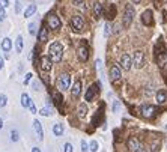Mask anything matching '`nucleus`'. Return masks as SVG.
Wrapping results in <instances>:
<instances>
[{"mask_svg": "<svg viewBox=\"0 0 167 152\" xmlns=\"http://www.w3.org/2000/svg\"><path fill=\"white\" fill-rule=\"evenodd\" d=\"M32 113H36V106H35V103H33V101L30 99V103H29V107H27Z\"/></svg>", "mask_w": 167, "mask_h": 152, "instance_id": "nucleus-39", "label": "nucleus"}, {"mask_svg": "<svg viewBox=\"0 0 167 152\" xmlns=\"http://www.w3.org/2000/svg\"><path fill=\"white\" fill-rule=\"evenodd\" d=\"M71 27L74 32H81L84 29V20L81 15H74L71 18Z\"/></svg>", "mask_w": 167, "mask_h": 152, "instance_id": "nucleus-4", "label": "nucleus"}, {"mask_svg": "<svg viewBox=\"0 0 167 152\" xmlns=\"http://www.w3.org/2000/svg\"><path fill=\"white\" fill-rule=\"evenodd\" d=\"M77 111H79V116H80V118H84L86 113H87V106H86L84 103H81V104L79 106V108H77Z\"/></svg>", "mask_w": 167, "mask_h": 152, "instance_id": "nucleus-27", "label": "nucleus"}, {"mask_svg": "<svg viewBox=\"0 0 167 152\" xmlns=\"http://www.w3.org/2000/svg\"><path fill=\"white\" fill-rule=\"evenodd\" d=\"M137 152H146V151H145V149H142V148H140V149H138Z\"/></svg>", "mask_w": 167, "mask_h": 152, "instance_id": "nucleus-50", "label": "nucleus"}, {"mask_svg": "<svg viewBox=\"0 0 167 152\" xmlns=\"http://www.w3.org/2000/svg\"><path fill=\"white\" fill-rule=\"evenodd\" d=\"M77 57L80 62H87L89 59V47L86 45V42H81L77 48Z\"/></svg>", "mask_w": 167, "mask_h": 152, "instance_id": "nucleus-5", "label": "nucleus"}, {"mask_svg": "<svg viewBox=\"0 0 167 152\" xmlns=\"http://www.w3.org/2000/svg\"><path fill=\"white\" fill-rule=\"evenodd\" d=\"M2 128H3V119L0 118V130H2Z\"/></svg>", "mask_w": 167, "mask_h": 152, "instance_id": "nucleus-48", "label": "nucleus"}, {"mask_svg": "<svg viewBox=\"0 0 167 152\" xmlns=\"http://www.w3.org/2000/svg\"><path fill=\"white\" fill-rule=\"evenodd\" d=\"M11 48H12V41H11V38H3V41H2V50H3L5 53H9Z\"/></svg>", "mask_w": 167, "mask_h": 152, "instance_id": "nucleus-22", "label": "nucleus"}, {"mask_svg": "<svg viewBox=\"0 0 167 152\" xmlns=\"http://www.w3.org/2000/svg\"><path fill=\"white\" fill-rule=\"evenodd\" d=\"M51 68H53V62L48 56H42L41 57V71L42 72H50Z\"/></svg>", "mask_w": 167, "mask_h": 152, "instance_id": "nucleus-13", "label": "nucleus"}, {"mask_svg": "<svg viewBox=\"0 0 167 152\" xmlns=\"http://www.w3.org/2000/svg\"><path fill=\"white\" fill-rule=\"evenodd\" d=\"M126 149L130 151V152H137L140 149V142H138V138L137 137H130L126 140Z\"/></svg>", "mask_w": 167, "mask_h": 152, "instance_id": "nucleus-9", "label": "nucleus"}, {"mask_svg": "<svg viewBox=\"0 0 167 152\" xmlns=\"http://www.w3.org/2000/svg\"><path fill=\"white\" fill-rule=\"evenodd\" d=\"M63 152H72V145L71 143H65L63 145Z\"/></svg>", "mask_w": 167, "mask_h": 152, "instance_id": "nucleus-38", "label": "nucleus"}, {"mask_svg": "<svg viewBox=\"0 0 167 152\" xmlns=\"http://www.w3.org/2000/svg\"><path fill=\"white\" fill-rule=\"evenodd\" d=\"M81 87H83L81 80H80V78L75 80V83H74V86H72V89H71V93H72L74 98H79V96H80V93H81Z\"/></svg>", "mask_w": 167, "mask_h": 152, "instance_id": "nucleus-15", "label": "nucleus"}, {"mask_svg": "<svg viewBox=\"0 0 167 152\" xmlns=\"http://www.w3.org/2000/svg\"><path fill=\"white\" fill-rule=\"evenodd\" d=\"M153 53H155V56L166 53V44L163 42V39H160V41L155 44V47H153Z\"/></svg>", "mask_w": 167, "mask_h": 152, "instance_id": "nucleus-19", "label": "nucleus"}, {"mask_svg": "<svg viewBox=\"0 0 167 152\" xmlns=\"http://www.w3.org/2000/svg\"><path fill=\"white\" fill-rule=\"evenodd\" d=\"M23 47H24L23 36L18 35V36H17V39H15V50H17V53H21V51H23Z\"/></svg>", "mask_w": 167, "mask_h": 152, "instance_id": "nucleus-24", "label": "nucleus"}, {"mask_svg": "<svg viewBox=\"0 0 167 152\" xmlns=\"http://www.w3.org/2000/svg\"><path fill=\"white\" fill-rule=\"evenodd\" d=\"M121 108V103H119V101H114V103H113V111H118Z\"/></svg>", "mask_w": 167, "mask_h": 152, "instance_id": "nucleus-42", "label": "nucleus"}, {"mask_svg": "<svg viewBox=\"0 0 167 152\" xmlns=\"http://www.w3.org/2000/svg\"><path fill=\"white\" fill-rule=\"evenodd\" d=\"M6 20V9L0 8V21H5Z\"/></svg>", "mask_w": 167, "mask_h": 152, "instance_id": "nucleus-36", "label": "nucleus"}, {"mask_svg": "<svg viewBox=\"0 0 167 152\" xmlns=\"http://www.w3.org/2000/svg\"><path fill=\"white\" fill-rule=\"evenodd\" d=\"M63 56V47L60 42H53L50 45V59L51 62H60Z\"/></svg>", "mask_w": 167, "mask_h": 152, "instance_id": "nucleus-1", "label": "nucleus"}, {"mask_svg": "<svg viewBox=\"0 0 167 152\" xmlns=\"http://www.w3.org/2000/svg\"><path fill=\"white\" fill-rule=\"evenodd\" d=\"M8 104V96L5 93H0V108H3Z\"/></svg>", "mask_w": 167, "mask_h": 152, "instance_id": "nucleus-31", "label": "nucleus"}, {"mask_svg": "<svg viewBox=\"0 0 167 152\" xmlns=\"http://www.w3.org/2000/svg\"><path fill=\"white\" fill-rule=\"evenodd\" d=\"M133 66H136L137 69L143 68L145 66V53L143 51H136L134 56H133Z\"/></svg>", "mask_w": 167, "mask_h": 152, "instance_id": "nucleus-6", "label": "nucleus"}, {"mask_svg": "<svg viewBox=\"0 0 167 152\" xmlns=\"http://www.w3.org/2000/svg\"><path fill=\"white\" fill-rule=\"evenodd\" d=\"M72 3H74L75 6H80V5H81V0H72Z\"/></svg>", "mask_w": 167, "mask_h": 152, "instance_id": "nucleus-44", "label": "nucleus"}, {"mask_svg": "<svg viewBox=\"0 0 167 152\" xmlns=\"http://www.w3.org/2000/svg\"><path fill=\"white\" fill-rule=\"evenodd\" d=\"M110 32V24H106V35H108Z\"/></svg>", "mask_w": 167, "mask_h": 152, "instance_id": "nucleus-45", "label": "nucleus"}, {"mask_svg": "<svg viewBox=\"0 0 167 152\" xmlns=\"http://www.w3.org/2000/svg\"><path fill=\"white\" fill-rule=\"evenodd\" d=\"M53 96H54V101H56V104H57V106H59V107L62 108V106H63V98H62V95H60L59 92H54V95H53Z\"/></svg>", "mask_w": 167, "mask_h": 152, "instance_id": "nucleus-30", "label": "nucleus"}, {"mask_svg": "<svg viewBox=\"0 0 167 152\" xmlns=\"http://www.w3.org/2000/svg\"><path fill=\"white\" fill-rule=\"evenodd\" d=\"M38 24L35 23V21H32L30 24H29V35L30 36H35V35H38Z\"/></svg>", "mask_w": 167, "mask_h": 152, "instance_id": "nucleus-28", "label": "nucleus"}, {"mask_svg": "<svg viewBox=\"0 0 167 152\" xmlns=\"http://www.w3.org/2000/svg\"><path fill=\"white\" fill-rule=\"evenodd\" d=\"M134 15H136L134 6H133V5H126V6H125V9H123V18H122L123 27H128V26H130V24L133 23Z\"/></svg>", "mask_w": 167, "mask_h": 152, "instance_id": "nucleus-2", "label": "nucleus"}, {"mask_svg": "<svg viewBox=\"0 0 167 152\" xmlns=\"http://www.w3.org/2000/svg\"><path fill=\"white\" fill-rule=\"evenodd\" d=\"M157 103L158 104H166L167 103V92L164 89H160L157 92Z\"/></svg>", "mask_w": 167, "mask_h": 152, "instance_id": "nucleus-20", "label": "nucleus"}, {"mask_svg": "<svg viewBox=\"0 0 167 152\" xmlns=\"http://www.w3.org/2000/svg\"><path fill=\"white\" fill-rule=\"evenodd\" d=\"M131 2H133V3H140L142 0H131Z\"/></svg>", "mask_w": 167, "mask_h": 152, "instance_id": "nucleus-49", "label": "nucleus"}, {"mask_svg": "<svg viewBox=\"0 0 167 152\" xmlns=\"http://www.w3.org/2000/svg\"><path fill=\"white\" fill-rule=\"evenodd\" d=\"M32 72H29V74H26V78H24V84H29L30 83V80H32Z\"/></svg>", "mask_w": 167, "mask_h": 152, "instance_id": "nucleus-40", "label": "nucleus"}, {"mask_svg": "<svg viewBox=\"0 0 167 152\" xmlns=\"http://www.w3.org/2000/svg\"><path fill=\"white\" fill-rule=\"evenodd\" d=\"M155 60H157V65H158L160 68H164V66L167 65V54H166V53L158 54V56H155Z\"/></svg>", "mask_w": 167, "mask_h": 152, "instance_id": "nucleus-21", "label": "nucleus"}, {"mask_svg": "<svg viewBox=\"0 0 167 152\" xmlns=\"http://www.w3.org/2000/svg\"><path fill=\"white\" fill-rule=\"evenodd\" d=\"M8 6H9V0H0V8L6 9Z\"/></svg>", "mask_w": 167, "mask_h": 152, "instance_id": "nucleus-41", "label": "nucleus"}, {"mask_svg": "<svg viewBox=\"0 0 167 152\" xmlns=\"http://www.w3.org/2000/svg\"><path fill=\"white\" fill-rule=\"evenodd\" d=\"M32 152H41V149H39V148H33Z\"/></svg>", "mask_w": 167, "mask_h": 152, "instance_id": "nucleus-47", "label": "nucleus"}, {"mask_svg": "<svg viewBox=\"0 0 167 152\" xmlns=\"http://www.w3.org/2000/svg\"><path fill=\"white\" fill-rule=\"evenodd\" d=\"M3 65H5V62H3L2 57H0V69H3Z\"/></svg>", "mask_w": 167, "mask_h": 152, "instance_id": "nucleus-46", "label": "nucleus"}, {"mask_svg": "<svg viewBox=\"0 0 167 152\" xmlns=\"http://www.w3.org/2000/svg\"><path fill=\"white\" fill-rule=\"evenodd\" d=\"M96 91H98V89H95L93 86H91V87L87 89V92H86V96H84L87 103H91V101L95 98V93H96Z\"/></svg>", "mask_w": 167, "mask_h": 152, "instance_id": "nucleus-23", "label": "nucleus"}, {"mask_svg": "<svg viewBox=\"0 0 167 152\" xmlns=\"http://www.w3.org/2000/svg\"><path fill=\"white\" fill-rule=\"evenodd\" d=\"M102 14H104V17H106L107 20H113L114 17H116V6H114L113 3H108L107 6H104Z\"/></svg>", "mask_w": 167, "mask_h": 152, "instance_id": "nucleus-10", "label": "nucleus"}, {"mask_svg": "<svg viewBox=\"0 0 167 152\" xmlns=\"http://www.w3.org/2000/svg\"><path fill=\"white\" fill-rule=\"evenodd\" d=\"M29 103H30V96L27 93H23L21 95V106L23 107H29Z\"/></svg>", "mask_w": 167, "mask_h": 152, "instance_id": "nucleus-29", "label": "nucleus"}, {"mask_svg": "<svg viewBox=\"0 0 167 152\" xmlns=\"http://www.w3.org/2000/svg\"><path fill=\"white\" fill-rule=\"evenodd\" d=\"M23 9V6H21V2L20 0H17L15 2V14H20V11Z\"/></svg>", "mask_w": 167, "mask_h": 152, "instance_id": "nucleus-37", "label": "nucleus"}, {"mask_svg": "<svg viewBox=\"0 0 167 152\" xmlns=\"http://www.w3.org/2000/svg\"><path fill=\"white\" fill-rule=\"evenodd\" d=\"M63 131H65V130H63V125H62V123H54V125H53V134H54L56 137L62 136Z\"/></svg>", "mask_w": 167, "mask_h": 152, "instance_id": "nucleus-26", "label": "nucleus"}, {"mask_svg": "<svg viewBox=\"0 0 167 152\" xmlns=\"http://www.w3.org/2000/svg\"><path fill=\"white\" fill-rule=\"evenodd\" d=\"M140 111H142V115L145 118H152L153 115H155L157 108L153 107V106H151V104H143L142 107H140Z\"/></svg>", "mask_w": 167, "mask_h": 152, "instance_id": "nucleus-12", "label": "nucleus"}, {"mask_svg": "<svg viewBox=\"0 0 167 152\" xmlns=\"http://www.w3.org/2000/svg\"><path fill=\"white\" fill-rule=\"evenodd\" d=\"M35 12H36V5L32 3V5L27 6V9L24 11V17H26V18H29V17H32V15L35 14Z\"/></svg>", "mask_w": 167, "mask_h": 152, "instance_id": "nucleus-25", "label": "nucleus"}, {"mask_svg": "<svg viewBox=\"0 0 167 152\" xmlns=\"http://www.w3.org/2000/svg\"><path fill=\"white\" fill-rule=\"evenodd\" d=\"M11 140H12V142H18V140H20V134H18L17 130H12V133H11Z\"/></svg>", "mask_w": 167, "mask_h": 152, "instance_id": "nucleus-33", "label": "nucleus"}, {"mask_svg": "<svg viewBox=\"0 0 167 152\" xmlns=\"http://www.w3.org/2000/svg\"><path fill=\"white\" fill-rule=\"evenodd\" d=\"M89 151H92V152L98 151V142L96 140H92L91 143H89Z\"/></svg>", "mask_w": 167, "mask_h": 152, "instance_id": "nucleus-34", "label": "nucleus"}, {"mask_svg": "<svg viewBox=\"0 0 167 152\" xmlns=\"http://www.w3.org/2000/svg\"><path fill=\"white\" fill-rule=\"evenodd\" d=\"M92 11H93V15H95V18H96V20H99V18L102 17V11H104V6H102L99 2H96V3H93V6H92Z\"/></svg>", "mask_w": 167, "mask_h": 152, "instance_id": "nucleus-16", "label": "nucleus"}, {"mask_svg": "<svg viewBox=\"0 0 167 152\" xmlns=\"http://www.w3.org/2000/svg\"><path fill=\"white\" fill-rule=\"evenodd\" d=\"M80 146H81V152H89V145H87L84 140L80 142Z\"/></svg>", "mask_w": 167, "mask_h": 152, "instance_id": "nucleus-35", "label": "nucleus"}, {"mask_svg": "<svg viewBox=\"0 0 167 152\" xmlns=\"http://www.w3.org/2000/svg\"><path fill=\"white\" fill-rule=\"evenodd\" d=\"M47 24H48V27L51 29V30H59L60 27H62V21H60V18L57 17V15H54V14H50L48 15V18H47Z\"/></svg>", "mask_w": 167, "mask_h": 152, "instance_id": "nucleus-3", "label": "nucleus"}, {"mask_svg": "<svg viewBox=\"0 0 167 152\" xmlns=\"http://www.w3.org/2000/svg\"><path fill=\"white\" fill-rule=\"evenodd\" d=\"M48 39V29H45V26H42L38 30V41L39 42H47Z\"/></svg>", "mask_w": 167, "mask_h": 152, "instance_id": "nucleus-17", "label": "nucleus"}, {"mask_svg": "<svg viewBox=\"0 0 167 152\" xmlns=\"http://www.w3.org/2000/svg\"><path fill=\"white\" fill-rule=\"evenodd\" d=\"M39 115H41V116H51V110H50V107H42V108L39 110Z\"/></svg>", "mask_w": 167, "mask_h": 152, "instance_id": "nucleus-32", "label": "nucleus"}, {"mask_svg": "<svg viewBox=\"0 0 167 152\" xmlns=\"http://www.w3.org/2000/svg\"><path fill=\"white\" fill-rule=\"evenodd\" d=\"M121 68L125 69V71H130L133 68V57L130 54H126V53L122 54V57H121Z\"/></svg>", "mask_w": 167, "mask_h": 152, "instance_id": "nucleus-8", "label": "nucleus"}, {"mask_svg": "<svg viewBox=\"0 0 167 152\" xmlns=\"http://www.w3.org/2000/svg\"><path fill=\"white\" fill-rule=\"evenodd\" d=\"M33 89L35 91H39V83H38V81H33Z\"/></svg>", "mask_w": 167, "mask_h": 152, "instance_id": "nucleus-43", "label": "nucleus"}, {"mask_svg": "<svg viewBox=\"0 0 167 152\" xmlns=\"http://www.w3.org/2000/svg\"><path fill=\"white\" fill-rule=\"evenodd\" d=\"M140 20H142V23L145 24V26H152L153 24V14H152V11L151 9H146L143 14H142V17H140Z\"/></svg>", "mask_w": 167, "mask_h": 152, "instance_id": "nucleus-11", "label": "nucleus"}, {"mask_svg": "<svg viewBox=\"0 0 167 152\" xmlns=\"http://www.w3.org/2000/svg\"><path fill=\"white\" fill-rule=\"evenodd\" d=\"M108 74H110V78H111V80H119V78L122 77L121 66H118V65H111V66H110Z\"/></svg>", "mask_w": 167, "mask_h": 152, "instance_id": "nucleus-14", "label": "nucleus"}, {"mask_svg": "<svg viewBox=\"0 0 167 152\" xmlns=\"http://www.w3.org/2000/svg\"><path fill=\"white\" fill-rule=\"evenodd\" d=\"M59 87L62 91L71 89V75L69 74H62L59 77Z\"/></svg>", "mask_w": 167, "mask_h": 152, "instance_id": "nucleus-7", "label": "nucleus"}, {"mask_svg": "<svg viewBox=\"0 0 167 152\" xmlns=\"http://www.w3.org/2000/svg\"><path fill=\"white\" fill-rule=\"evenodd\" d=\"M33 128L38 134V138H39V140H44V130H42V125H41L39 121H33Z\"/></svg>", "mask_w": 167, "mask_h": 152, "instance_id": "nucleus-18", "label": "nucleus"}]
</instances>
